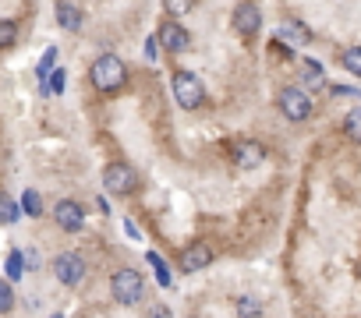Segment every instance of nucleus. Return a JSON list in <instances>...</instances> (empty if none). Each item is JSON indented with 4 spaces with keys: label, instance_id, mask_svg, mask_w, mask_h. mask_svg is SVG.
<instances>
[{
    "label": "nucleus",
    "instance_id": "obj_1",
    "mask_svg": "<svg viewBox=\"0 0 361 318\" xmlns=\"http://www.w3.org/2000/svg\"><path fill=\"white\" fill-rule=\"evenodd\" d=\"M89 78H92V85H96L99 92H117V89L124 85L128 71H124L121 57H114V53H103V57H99V61L92 64Z\"/></svg>",
    "mask_w": 361,
    "mask_h": 318
},
{
    "label": "nucleus",
    "instance_id": "obj_2",
    "mask_svg": "<svg viewBox=\"0 0 361 318\" xmlns=\"http://www.w3.org/2000/svg\"><path fill=\"white\" fill-rule=\"evenodd\" d=\"M110 290H114V300H117V304L135 307V304H142V290H145V283H142V276H138L135 269H121V272H114Z\"/></svg>",
    "mask_w": 361,
    "mask_h": 318
},
{
    "label": "nucleus",
    "instance_id": "obj_3",
    "mask_svg": "<svg viewBox=\"0 0 361 318\" xmlns=\"http://www.w3.org/2000/svg\"><path fill=\"white\" fill-rule=\"evenodd\" d=\"M173 99H177V106H185V110H199L202 99H206V89H202V82L192 71H177L173 75Z\"/></svg>",
    "mask_w": 361,
    "mask_h": 318
},
{
    "label": "nucleus",
    "instance_id": "obj_4",
    "mask_svg": "<svg viewBox=\"0 0 361 318\" xmlns=\"http://www.w3.org/2000/svg\"><path fill=\"white\" fill-rule=\"evenodd\" d=\"M276 103H280V110H283L287 120H308L312 117V99H308L305 89H283Z\"/></svg>",
    "mask_w": 361,
    "mask_h": 318
},
{
    "label": "nucleus",
    "instance_id": "obj_5",
    "mask_svg": "<svg viewBox=\"0 0 361 318\" xmlns=\"http://www.w3.org/2000/svg\"><path fill=\"white\" fill-rule=\"evenodd\" d=\"M103 188L114 191V195H128V191H135V170L124 167V163H110V167L103 170Z\"/></svg>",
    "mask_w": 361,
    "mask_h": 318
},
{
    "label": "nucleus",
    "instance_id": "obj_6",
    "mask_svg": "<svg viewBox=\"0 0 361 318\" xmlns=\"http://www.w3.org/2000/svg\"><path fill=\"white\" fill-rule=\"evenodd\" d=\"M54 272H57V279H61L64 286H78V283H82V276H85V262H82L78 255L64 251V255H57V258H54Z\"/></svg>",
    "mask_w": 361,
    "mask_h": 318
},
{
    "label": "nucleus",
    "instance_id": "obj_7",
    "mask_svg": "<svg viewBox=\"0 0 361 318\" xmlns=\"http://www.w3.org/2000/svg\"><path fill=\"white\" fill-rule=\"evenodd\" d=\"M259 25H262V11L252 4V0H245V4H238L234 8V32L238 36H255L259 32Z\"/></svg>",
    "mask_w": 361,
    "mask_h": 318
},
{
    "label": "nucleus",
    "instance_id": "obj_8",
    "mask_svg": "<svg viewBox=\"0 0 361 318\" xmlns=\"http://www.w3.org/2000/svg\"><path fill=\"white\" fill-rule=\"evenodd\" d=\"M159 46H166L170 53H185V50L192 46V36H188V29L180 25V22H163V29H159Z\"/></svg>",
    "mask_w": 361,
    "mask_h": 318
},
{
    "label": "nucleus",
    "instance_id": "obj_9",
    "mask_svg": "<svg viewBox=\"0 0 361 318\" xmlns=\"http://www.w3.org/2000/svg\"><path fill=\"white\" fill-rule=\"evenodd\" d=\"M231 152H234V163L241 167V170H255L262 159H266V148L259 145V141H248V138H241V141H234L231 145Z\"/></svg>",
    "mask_w": 361,
    "mask_h": 318
},
{
    "label": "nucleus",
    "instance_id": "obj_10",
    "mask_svg": "<svg viewBox=\"0 0 361 318\" xmlns=\"http://www.w3.org/2000/svg\"><path fill=\"white\" fill-rule=\"evenodd\" d=\"M54 216H57V227H61V230H68V234H78V230L85 227V212H82V205H78V202H71V198L57 202Z\"/></svg>",
    "mask_w": 361,
    "mask_h": 318
},
{
    "label": "nucleus",
    "instance_id": "obj_11",
    "mask_svg": "<svg viewBox=\"0 0 361 318\" xmlns=\"http://www.w3.org/2000/svg\"><path fill=\"white\" fill-rule=\"evenodd\" d=\"M209 262H213V248L209 244H192V248L180 251V269H185V272H199Z\"/></svg>",
    "mask_w": 361,
    "mask_h": 318
},
{
    "label": "nucleus",
    "instance_id": "obj_12",
    "mask_svg": "<svg viewBox=\"0 0 361 318\" xmlns=\"http://www.w3.org/2000/svg\"><path fill=\"white\" fill-rule=\"evenodd\" d=\"M283 43H294V46H305V43H312V32L298 22V18H283L280 22V32H276Z\"/></svg>",
    "mask_w": 361,
    "mask_h": 318
},
{
    "label": "nucleus",
    "instance_id": "obj_13",
    "mask_svg": "<svg viewBox=\"0 0 361 318\" xmlns=\"http://www.w3.org/2000/svg\"><path fill=\"white\" fill-rule=\"evenodd\" d=\"M57 25H61L64 32H78V25H82V11H78L75 4H68V0H61V4H57Z\"/></svg>",
    "mask_w": 361,
    "mask_h": 318
},
{
    "label": "nucleus",
    "instance_id": "obj_14",
    "mask_svg": "<svg viewBox=\"0 0 361 318\" xmlns=\"http://www.w3.org/2000/svg\"><path fill=\"white\" fill-rule=\"evenodd\" d=\"M18 43V25L11 18H0V50H11Z\"/></svg>",
    "mask_w": 361,
    "mask_h": 318
},
{
    "label": "nucleus",
    "instance_id": "obj_15",
    "mask_svg": "<svg viewBox=\"0 0 361 318\" xmlns=\"http://www.w3.org/2000/svg\"><path fill=\"white\" fill-rule=\"evenodd\" d=\"M340 64H343V68H347L354 78H361V46H350V50H343Z\"/></svg>",
    "mask_w": 361,
    "mask_h": 318
},
{
    "label": "nucleus",
    "instance_id": "obj_16",
    "mask_svg": "<svg viewBox=\"0 0 361 318\" xmlns=\"http://www.w3.org/2000/svg\"><path fill=\"white\" fill-rule=\"evenodd\" d=\"M238 318H262V304L255 297H241L238 300Z\"/></svg>",
    "mask_w": 361,
    "mask_h": 318
},
{
    "label": "nucleus",
    "instance_id": "obj_17",
    "mask_svg": "<svg viewBox=\"0 0 361 318\" xmlns=\"http://www.w3.org/2000/svg\"><path fill=\"white\" fill-rule=\"evenodd\" d=\"M0 223H18V205L11 195H0Z\"/></svg>",
    "mask_w": 361,
    "mask_h": 318
},
{
    "label": "nucleus",
    "instance_id": "obj_18",
    "mask_svg": "<svg viewBox=\"0 0 361 318\" xmlns=\"http://www.w3.org/2000/svg\"><path fill=\"white\" fill-rule=\"evenodd\" d=\"M343 131H347L354 141H361V106H354V110L347 113V120H343Z\"/></svg>",
    "mask_w": 361,
    "mask_h": 318
},
{
    "label": "nucleus",
    "instance_id": "obj_19",
    "mask_svg": "<svg viewBox=\"0 0 361 318\" xmlns=\"http://www.w3.org/2000/svg\"><path fill=\"white\" fill-rule=\"evenodd\" d=\"M149 265L156 269V279H159V286H170V283H173V276H170V269L163 265V258H159V255H149Z\"/></svg>",
    "mask_w": 361,
    "mask_h": 318
},
{
    "label": "nucleus",
    "instance_id": "obj_20",
    "mask_svg": "<svg viewBox=\"0 0 361 318\" xmlns=\"http://www.w3.org/2000/svg\"><path fill=\"white\" fill-rule=\"evenodd\" d=\"M195 0H163V8L170 11V18H180V15H188L192 11Z\"/></svg>",
    "mask_w": 361,
    "mask_h": 318
},
{
    "label": "nucleus",
    "instance_id": "obj_21",
    "mask_svg": "<svg viewBox=\"0 0 361 318\" xmlns=\"http://www.w3.org/2000/svg\"><path fill=\"white\" fill-rule=\"evenodd\" d=\"M54 64H57V46H50V50L43 53V61H39V68H36V75H39V78H47V75L54 71Z\"/></svg>",
    "mask_w": 361,
    "mask_h": 318
},
{
    "label": "nucleus",
    "instance_id": "obj_22",
    "mask_svg": "<svg viewBox=\"0 0 361 318\" xmlns=\"http://www.w3.org/2000/svg\"><path fill=\"white\" fill-rule=\"evenodd\" d=\"M305 82H308L312 89H319V85H322V68H319L315 61H305Z\"/></svg>",
    "mask_w": 361,
    "mask_h": 318
},
{
    "label": "nucleus",
    "instance_id": "obj_23",
    "mask_svg": "<svg viewBox=\"0 0 361 318\" xmlns=\"http://www.w3.org/2000/svg\"><path fill=\"white\" fill-rule=\"evenodd\" d=\"M43 89L61 96V92H64V71H61V68H57V71H50V75H47V82H43Z\"/></svg>",
    "mask_w": 361,
    "mask_h": 318
},
{
    "label": "nucleus",
    "instance_id": "obj_24",
    "mask_svg": "<svg viewBox=\"0 0 361 318\" xmlns=\"http://www.w3.org/2000/svg\"><path fill=\"white\" fill-rule=\"evenodd\" d=\"M22 272H25V255H22V251H11V258H8V276L18 279Z\"/></svg>",
    "mask_w": 361,
    "mask_h": 318
},
{
    "label": "nucleus",
    "instance_id": "obj_25",
    "mask_svg": "<svg viewBox=\"0 0 361 318\" xmlns=\"http://www.w3.org/2000/svg\"><path fill=\"white\" fill-rule=\"evenodd\" d=\"M15 307V290L8 279H0V311H11Z\"/></svg>",
    "mask_w": 361,
    "mask_h": 318
},
{
    "label": "nucleus",
    "instance_id": "obj_26",
    "mask_svg": "<svg viewBox=\"0 0 361 318\" xmlns=\"http://www.w3.org/2000/svg\"><path fill=\"white\" fill-rule=\"evenodd\" d=\"M22 205H25V212H29V216H39V212H43V202H39V191H25V198H22Z\"/></svg>",
    "mask_w": 361,
    "mask_h": 318
},
{
    "label": "nucleus",
    "instance_id": "obj_27",
    "mask_svg": "<svg viewBox=\"0 0 361 318\" xmlns=\"http://www.w3.org/2000/svg\"><path fill=\"white\" fill-rule=\"evenodd\" d=\"M145 318H170V307L166 304H149L145 307Z\"/></svg>",
    "mask_w": 361,
    "mask_h": 318
},
{
    "label": "nucleus",
    "instance_id": "obj_28",
    "mask_svg": "<svg viewBox=\"0 0 361 318\" xmlns=\"http://www.w3.org/2000/svg\"><path fill=\"white\" fill-rule=\"evenodd\" d=\"M145 57H149V61H156V57H159V36H152V39L145 43Z\"/></svg>",
    "mask_w": 361,
    "mask_h": 318
},
{
    "label": "nucleus",
    "instance_id": "obj_29",
    "mask_svg": "<svg viewBox=\"0 0 361 318\" xmlns=\"http://www.w3.org/2000/svg\"><path fill=\"white\" fill-rule=\"evenodd\" d=\"M54 318H64V314H54Z\"/></svg>",
    "mask_w": 361,
    "mask_h": 318
}]
</instances>
